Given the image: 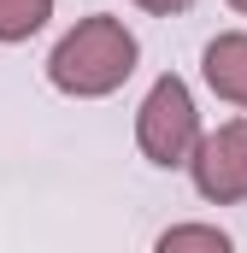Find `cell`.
I'll return each mask as SVG.
<instances>
[{
	"label": "cell",
	"mask_w": 247,
	"mask_h": 253,
	"mask_svg": "<svg viewBox=\"0 0 247 253\" xmlns=\"http://www.w3.org/2000/svg\"><path fill=\"white\" fill-rule=\"evenodd\" d=\"M141 65V42L124 18H106V12H88L77 18L59 36V47L47 53V83L71 94V100H106L118 94L124 83L135 77Z\"/></svg>",
	"instance_id": "1"
},
{
	"label": "cell",
	"mask_w": 247,
	"mask_h": 253,
	"mask_svg": "<svg viewBox=\"0 0 247 253\" xmlns=\"http://www.w3.org/2000/svg\"><path fill=\"white\" fill-rule=\"evenodd\" d=\"M200 135H206V129H200L194 88H188L177 71L153 77V88H147L141 106H135V147H141V159L159 165V171H177V165L194 159Z\"/></svg>",
	"instance_id": "2"
},
{
	"label": "cell",
	"mask_w": 247,
	"mask_h": 253,
	"mask_svg": "<svg viewBox=\"0 0 247 253\" xmlns=\"http://www.w3.org/2000/svg\"><path fill=\"white\" fill-rule=\"evenodd\" d=\"M188 177H194V194L206 206H242L247 200V118L206 129L194 159H188Z\"/></svg>",
	"instance_id": "3"
},
{
	"label": "cell",
	"mask_w": 247,
	"mask_h": 253,
	"mask_svg": "<svg viewBox=\"0 0 247 253\" xmlns=\"http://www.w3.org/2000/svg\"><path fill=\"white\" fill-rule=\"evenodd\" d=\"M200 77H206V88H212L218 100H230V106L247 112V30L212 36L206 53H200Z\"/></svg>",
	"instance_id": "4"
},
{
	"label": "cell",
	"mask_w": 247,
	"mask_h": 253,
	"mask_svg": "<svg viewBox=\"0 0 247 253\" xmlns=\"http://www.w3.org/2000/svg\"><path fill=\"white\" fill-rule=\"evenodd\" d=\"M53 18V0H0V47H18L30 36H41Z\"/></svg>",
	"instance_id": "5"
},
{
	"label": "cell",
	"mask_w": 247,
	"mask_h": 253,
	"mask_svg": "<svg viewBox=\"0 0 247 253\" xmlns=\"http://www.w3.org/2000/svg\"><path fill=\"white\" fill-rule=\"evenodd\" d=\"M153 248L159 253H230L236 242H230V230H218V224H171Z\"/></svg>",
	"instance_id": "6"
},
{
	"label": "cell",
	"mask_w": 247,
	"mask_h": 253,
	"mask_svg": "<svg viewBox=\"0 0 247 253\" xmlns=\"http://www.w3.org/2000/svg\"><path fill=\"white\" fill-rule=\"evenodd\" d=\"M141 12H153V18H177V12H188L194 0H135Z\"/></svg>",
	"instance_id": "7"
},
{
	"label": "cell",
	"mask_w": 247,
	"mask_h": 253,
	"mask_svg": "<svg viewBox=\"0 0 247 253\" xmlns=\"http://www.w3.org/2000/svg\"><path fill=\"white\" fill-rule=\"evenodd\" d=\"M230 6H236V12H242V18H247V0H230Z\"/></svg>",
	"instance_id": "8"
}]
</instances>
